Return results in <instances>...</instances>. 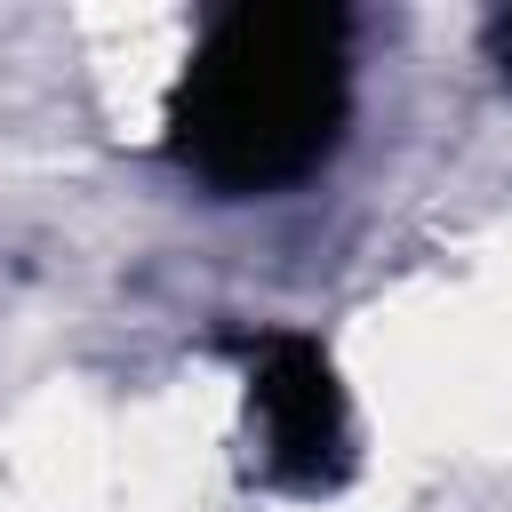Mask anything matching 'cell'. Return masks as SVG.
<instances>
[{
  "instance_id": "cell-1",
  "label": "cell",
  "mask_w": 512,
  "mask_h": 512,
  "mask_svg": "<svg viewBox=\"0 0 512 512\" xmlns=\"http://www.w3.org/2000/svg\"><path fill=\"white\" fill-rule=\"evenodd\" d=\"M336 120V24L312 8L232 16L184 80V152L232 184L296 176Z\"/></svg>"
},
{
  "instance_id": "cell-2",
  "label": "cell",
  "mask_w": 512,
  "mask_h": 512,
  "mask_svg": "<svg viewBox=\"0 0 512 512\" xmlns=\"http://www.w3.org/2000/svg\"><path fill=\"white\" fill-rule=\"evenodd\" d=\"M256 408H264L272 456L296 464V472H320V456L336 448V392H328V368L304 344H272L264 384H256Z\"/></svg>"
}]
</instances>
